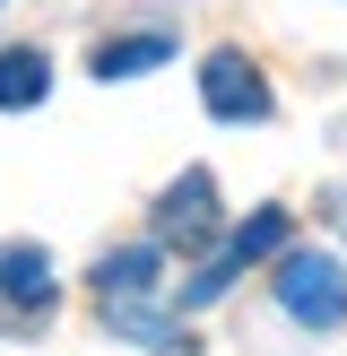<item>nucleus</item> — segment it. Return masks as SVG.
I'll list each match as a JSON object with an SVG mask.
<instances>
[{"instance_id": "obj_1", "label": "nucleus", "mask_w": 347, "mask_h": 356, "mask_svg": "<svg viewBox=\"0 0 347 356\" xmlns=\"http://www.w3.org/2000/svg\"><path fill=\"white\" fill-rule=\"evenodd\" d=\"M278 305L304 330H339L347 322V261L339 252H287L278 261Z\"/></svg>"}, {"instance_id": "obj_2", "label": "nucleus", "mask_w": 347, "mask_h": 356, "mask_svg": "<svg viewBox=\"0 0 347 356\" xmlns=\"http://www.w3.org/2000/svg\"><path fill=\"white\" fill-rule=\"evenodd\" d=\"M278 243H287V209H252V218H243L235 235H226L217 252L200 261V278H191V287H183V305H217V296L235 287V278L252 270V261H269Z\"/></svg>"}, {"instance_id": "obj_6", "label": "nucleus", "mask_w": 347, "mask_h": 356, "mask_svg": "<svg viewBox=\"0 0 347 356\" xmlns=\"http://www.w3.org/2000/svg\"><path fill=\"white\" fill-rule=\"evenodd\" d=\"M156 278H165V243H121V252H104L96 296H104V305H148Z\"/></svg>"}, {"instance_id": "obj_4", "label": "nucleus", "mask_w": 347, "mask_h": 356, "mask_svg": "<svg viewBox=\"0 0 347 356\" xmlns=\"http://www.w3.org/2000/svg\"><path fill=\"white\" fill-rule=\"evenodd\" d=\"M208 235H217V183L191 165L183 183L156 200V243H208Z\"/></svg>"}, {"instance_id": "obj_8", "label": "nucleus", "mask_w": 347, "mask_h": 356, "mask_svg": "<svg viewBox=\"0 0 347 356\" xmlns=\"http://www.w3.org/2000/svg\"><path fill=\"white\" fill-rule=\"evenodd\" d=\"M44 87H52V61L44 52H0V113H26V104H44Z\"/></svg>"}, {"instance_id": "obj_9", "label": "nucleus", "mask_w": 347, "mask_h": 356, "mask_svg": "<svg viewBox=\"0 0 347 356\" xmlns=\"http://www.w3.org/2000/svg\"><path fill=\"white\" fill-rule=\"evenodd\" d=\"M104 322H113L121 339L156 348V356H183V348H191V330H183V322H165V313H148V305H104Z\"/></svg>"}, {"instance_id": "obj_5", "label": "nucleus", "mask_w": 347, "mask_h": 356, "mask_svg": "<svg viewBox=\"0 0 347 356\" xmlns=\"http://www.w3.org/2000/svg\"><path fill=\"white\" fill-rule=\"evenodd\" d=\"M0 313H52V252L0 243Z\"/></svg>"}, {"instance_id": "obj_3", "label": "nucleus", "mask_w": 347, "mask_h": 356, "mask_svg": "<svg viewBox=\"0 0 347 356\" xmlns=\"http://www.w3.org/2000/svg\"><path fill=\"white\" fill-rule=\"evenodd\" d=\"M200 104H208L217 122H260V113H269V79L226 44V52H208V61H200Z\"/></svg>"}, {"instance_id": "obj_7", "label": "nucleus", "mask_w": 347, "mask_h": 356, "mask_svg": "<svg viewBox=\"0 0 347 356\" xmlns=\"http://www.w3.org/2000/svg\"><path fill=\"white\" fill-rule=\"evenodd\" d=\"M174 61V35H113V44H96V79H148V70Z\"/></svg>"}]
</instances>
